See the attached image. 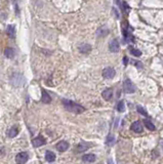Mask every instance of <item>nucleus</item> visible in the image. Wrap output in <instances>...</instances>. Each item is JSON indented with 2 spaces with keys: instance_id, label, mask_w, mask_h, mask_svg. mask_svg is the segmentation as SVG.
<instances>
[{
  "instance_id": "5701e85b",
  "label": "nucleus",
  "mask_w": 163,
  "mask_h": 164,
  "mask_svg": "<svg viewBox=\"0 0 163 164\" xmlns=\"http://www.w3.org/2000/svg\"><path fill=\"white\" fill-rule=\"evenodd\" d=\"M129 51H130V54H131L132 55H134V57H141L142 55V51L139 49H136V48H130Z\"/></svg>"
},
{
  "instance_id": "9b49d317",
  "label": "nucleus",
  "mask_w": 163,
  "mask_h": 164,
  "mask_svg": "<svg viewBox=\"0 0 163 164\" xmlns=\"http://www.w3.org/2000/svg\"><path fill=\"white\" fill-rule=\"evenodd\" d=\"M131 129L134 131V132H137V133H141L143 131V126L141 124V121H136L132 123L131 125Z\"/></svg>"
},
{
  "instance_id": "412c9836",
  "label": "nucleus",
  "mask_w": 163,
  "mask_h": 164,
  "mask_svg": "<svg viewBox=\"0 0 163 164\" xmlns=\"http://www.w3.org/2000/svg\"><path fill=\"white\" fill-rule=\"evenodd\" d=\"M115 138H114V135H109L108 137H107V140H106V144L108 145V146H113L114 144H115Z\"/></svg>"
},
{
  "instance_id": "1a4fd4ad",
  "label": "nucleus",
  "mask_w": 163,
  "mask_h": 164,
  "mask_svg": "<svg viewBox=\"0 0 163 164\" xmlns=\"http://www.w3.org/2000/svg\"><path fill=\"white\" fill-rule=\"evenodd\" d=\"M91 146V144L86 142H81L79 143V145L77 146V152L78 153H82V152H85L86 150L89 149V147Z\"/></svg>"
},
{
  "instance_id": "f8f14e48",
  "label": "nucleus",
  "mask_w": 163,
  "mask_h": 164,
  "mask_svg": "<svg viewBox=\"0 0 163 164\" xmlns=\"http://www.w3.org/2000/svg\"><path fill=\"white\" fill-rule=\"evenodd\" d=\"M109 33V29L106 26H102L99 30L97 31V37H105Z\"/></svg>"
},
{
  "instance_id": "2eb2a0df",
  "label": "nucleus",
  "mask_w": 163,
  "mask_h": 164,
  "mask_svg": "<svg viewBox=\"0 0 163 164\" xmlns=\"http://www.w3.org/2000/svg\"><path fill=\"white\" fill-rule=\"evenodd\" d=\"M6 32H7V35L10 38H15V27L13 25H8L6 28Z\"/></svg>"
},
{
  "instance_id": "20e7f679",
  "label": "nucleus",
  "mask_w": 163,
  "mask_h": 164,
  "mask_svg": "<svg viewBox=\"0 0 163 164\" xmlns=\"http://www.w3.org/2000/svg\"><path fill=\"white\" fill-rule=\"evenodd\" d=\"M116 72L114 70V68H112V67H108V68L103 70V77L106 78V79H112V78H114Z\"/></svg>"
},
{
  "instance_id": "bb28decb",
  "label": "nucleus",
  "mask_w": 163,
  "mask_h": 164,
  "mask_svg": "<svg viewBox=\"0 0 163 164\" xmlns=\"http://www.w3.org/2000/svg\"><path fill=\"white\" fill-rule=\"evenodd\" d=\"M123 64L127 66V64H128V57H123Z\"/></svg>"
},
{
  "instance_id": "6ab92c4d",
  "label": "nucleus",
  "mask_w": 163,
  "mask_h": 164,
  "mask_svg": "<svg viewBox=\"0 0 163 164\" xmlns=\"http://www.w3.org/2000/svg\"><path fill=\"white\" fill-rule=\"evenodd\" d=\"M4 55H5L7 59H13L15 57V49L11 47H7L4 50Z\"/></svg>"
},
{
  "instance_id": "dca6fc26",
  "label": "nucleus",
  "mask_w": 163,
  "mask_h": 164,
  "mask_svg": "<svg viewBox=\"0 0 163 164\" xmlns=\"http://www.w3.org/2000/svg\"><path fill=\"white\" fill-rule=\"evenodd\" d=\"M82 161L83 162H87V163H91L95 161V155L94 154H87L82 157Z\"/></svg>"
},
{
  "instance_id": "393cba45",
  "label": "nucleus",
  "mask_w": 163,
  "mask_h": 164,
  "mask_svg": "<svg viewBox=\"0 0 163 164\" xmlns=\"http://www.w3.org/2000/svg\"><path fill=\"white\" fill-rule=\"evenodd\" d=\"M113 13H114V15H116V18H120L119 13H118V10H117L116 8H113Z\"/></svg>"
},
{
  "instance_id": "9d476101",
  "label": "nucleus",
  "mask_w": 163,
  "mask_h": 164,
  "mask_svg": "<svg viewBox=\"0 0 163 164\" xmlns=\"http://www.w3.org/2000/svg\"><path fill=\"white\" fill-rule=\"evenodd\" d=\"M78 49L80 52L82 54H87L91 50V45L88 44V43H81L80 45L78 46Z\"/></svg>"
},
{
  "instance_id": "f03ea898",
  "label": "nucleus",
  "mask_w": 163,
  "mask_h": 164,
  "mask_svg": "<svg viewBox=\"0 0 163 164\" xmlns=\"http://www.w3.org/2000/svg\"><path fill=\"white\" fill-rule=\"evenodd\" d=\"M122 31H123V38L127 42H131L133 41V36H132V29L129 27L128 23L125 21L122 23Z\"/></svg>"
},
{
  "instance_id": "0eeeda50",
  "label": "nucleus",
  "mask_w": 163,
  "mask_h": 164,
  "mask_svg": "<svg viewBox=\"0 0 163 164\" xmlns=\"http://www.w3.org/2000/svg\"><path fill=\"white\" fill-rule=\"evenodd\" d=\"M109 49H110L111 52H118L120 49V45H119V42H118L116 39H113L111 40L110 44H109Z\"/></svg>"
},
{
  "instance_id": "7ed1b4c3",
  "label": "nucleus",
  "mask_w": 163,
  "mask_h": 164,
  "mask_svg": "<svg viewBox=\"0 0 163 164\" xmlns=\"http://www.w3.org/2000/svg\"><path fill=\"white\" fill-rule=\"evenodd\" d=\"M123 90L126 93H132V92L136 91V86L129 79H126L123 82Z\"/></svg>"
},
{
  "instance_id": "b1692460",
  "label": "nucleus",
  "mask_w": 163,
  "mask_h": 164,
  "mask_svg": "<svg viewBox=\"0 0 163 164\" xmlns=\"http://www.w3.org/2000/svg\"><path fill=\"white\" fill-rule=\"evenodd\" d=\"M136 110H137V112H139V114L143 115V116H148V113H147V111L145 110V108H143L142 106H137Z\"/></svg>"
},
{
  "instance_id": "f257e3e1",
  "label": "nucleus",
  "mask_w": 163,
  "mask_h": 164,
  "mask_svg": "<svg viewBox=\"0 0 163 164\" xmlns=\"http://www.w3.org/2000/svg\"><path fill=\"white\" fill-rule=\"evenodd\" d=\"M62 101H63L64 107L66 108L68 111H70V112L74 113V114H80V113H82V112H84L85 111V109L81 105L74 103V101H72L70 100H66V99H64Z\"/></svg>"
},
{
  "instance_id": "ddd939ff",
  "label": "nucleus",
  "mask_w": 163,
  "mask_h": 164,
  "mask_svg": "<svg viewBox=\"0 0 163 164\" xmlns=\"http://www.w3.org/2000/svg\"><path fill=\"white\" fill-rule=\"evenodd\" d=\"M113 96V89L112 88H107L103 91V98L106 101H110Z\"/></svg>"
},
{
  "instance_id": "4be33fe9",
  "label": "nucleus",
  "mask_w": 163,
  "mask_h": 164,
  "mask_svg": "<svg viewBox=\"0 0 163 164\" xmlns=\"http://www.w3.org/2000/svg\"><path fill=\"white\" fill-rule=\"evenodd\" d=\"M124 110H125V104H124V101H120L119 103L117 104V111L118 112H124Z\"/></svg>"
},
{
  "instance_id": "a878e982",
  "label": "nucleus",
  "mask_w": 163,
  "mask_h": 164,
  "mask_svg": "<svg viewBox=\"0 0 163 164\" xmlns=\"http://www.w3.org/2000/svg\"><path fill=\"white\" fill-rule=\"evenodd\" d=\"M132 63H133L134 65H136V66L137 67V68H142V66H143V65H142V63H141V62H136V61H133V62H132Z\"/></svg>"
},
{
  "instance_id": "f3484780",
  "label": "nucleus",
  "mask_w": 163,
  "mask_h": 164,
  "mask_svg": "<svg viewBox=\"0 0 163 164\" xmlns=\"http://www.w3.org/2000/svg\"><path fill=\"white\" fill-rule=\"evenodd\" d=\"M45 160L47 161V162H53V161L55 160V154L52 151H46Z\"/></svg>"
},
{
  "instance_id": "aec40b11",
  "label": "nucleus",
  "mask_w": 163,
  "mask_h": 164,
  "mask_svg": "<svg viewBox=\"0 0 163 164\" xmlns=\"http://www.w3.org/2000/svg\"><path fill=\"white\" fill-rule=\"evenodd\" d=\"M144 123H145V125H146V127L149 129V130H155V125L152 123V122L150 121V120H148V119H145L144 120Z\"/></svg>"
},
{
  "instance_id": "4468645a",
  "label": "nucleus",
  "mask_w": 163,
  "mask_h": 164,
  "mask_svg": "<svg viewBox=\"0 0 163 164\" xmlns=\"http://www.w3.org/2000/svg\"><path fill=\"white\" fill-rule=\"evenodd\" d=\"M41 101H42V103L44 104H49L50 101H52V98H50V96L47 93V91L42 89V96H41Z\"/></svg>"
},
{
  "instance_id": "423d86ee",
  "label": "nucleus",
  "mask_w": 163,
  "mask_h": 164,
  "mask_svg": "<svg viewBox=\"0 0 163 164\" xmlns=\"http://www.w3.org/2000/svg\"><path fill=\"white\" fill-rule=\"evenodd\" d=\"M46 144V140L42 135H39V137L35 138L34 140H32V145H33L34 148H38L41 146H44Z\"/></svg>"
},
{
  "instance_id": "39448f33",
  "label": "nucleus",
  "mask_w": 163,
  "mask_h": 164,
  "mask_svg": "<svg viewBox=\"0 0 163 164\" xmlns=\"http://www.w3.org/2000/svg\"><path fill=\"white\" fill-rule=\"evenodd\" d=\"M28 159H29V155H28L27 152H21V153H18V155L15 156V161L21 164L26 163Z\"/></svg>"
},
{
  "instance_id": "6e6552de",
  "label": "nucleus",
  "mask_w": 163,
  "mask_h": 164,
  "mask_svg": "<svg viewBox=\"0 0 163 164\" xmlns=\"http://www.w3.org/2000/svg\"><path fill=\"white\" fill-rule=\"evenodd\" d=\"M55 148H57L58 151L65 152V151H67V150L69 149V143L66 142V140H60V142H59L57 144Z\"/></svg>"
},
{
  "instance_id": "a211bd4d",
  "label": "nucleus",
  "mask_w": 163,
  "mask_h": 164,
  "mask_svg": "<svg viewBox=\"0 0 163 164\" xmlns=\"http://www.w3.org/2000/svg\"><path fill=\"white\" fill-rule=\"evenodd\" d=\"M18 126H13L10 129L8 130V132H7V135H8V137L9 138H15L18 135Z\"/></svg>"
}]
</instances>
